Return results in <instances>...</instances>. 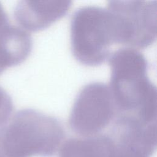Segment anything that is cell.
I'll use <instances>...</instances> for the list:
<instances>
[{
  "label": "cell",
  "instance_id": "52a82bcc",
  "mask_svg": "<svg viewBox=\"0 0 157 157\" xmlns=\"http://www.w3.org/2000/svg\"><path fill=\"white\" fill-rule=\"evenodd\" d=\"M71 3L69 1H21L15 9L14 16L22 29L39 31L64 16Z\"/></svg>",
  "mask_w": 157,
  "mask_h": 157
},
{
  "label": "cell",
  "instance_id": "ba28073f",
  "mask_svg": "<svg viewBox=\"0 0 157 157\" xmlns=\"http://www.w3.org/2000/svg\"><path fill=\"white\" fill-rule=\"evenodd\" d=\"M31 48L32 40L28 32L9 23L0 34V74L23 62Z\"/></svg>",
  "mask_w": 157,
  "mask_h": 157
},
{
  "label": "cell",
  "instance_id": "30bf717a",
  "mask_svg": "<svg viewBox=\"0 0 157 157\" xmlns=\"http://www.w3.org/2000/svg\"><path fill=\"white\" fill-rule=\"evenodd\" d=\"M8 24L9 22L6 13L2 5L0 4V34Z\"/></svg>",
  "mask_w": 157,
  "mask_h": 157
},
{
  "label": "cell",
  "instance_id": "6da1fadb",
  "mask_svg": "<svg viewBox=\"0 0 157 157\" xmlns=\"http://www.w3.org/2000/svg\"><path fill=\"white\" fill-rule=\"evenodd\" d=\"M111 76L109 86L118 114L156 122V89L147 77V62L132 48H120L109 57Z\"/></svg>",
  "mask_w": 157,
  "mask_h": 157
},
{
  "label": "cell",
  "instance_id": "7a4b0ae2",
  "mask_svg": "<svg viewBox=\"0 0 157 157\" xmlns=\"http://www.w3.org/2000/svg\"><path fill=\"white\" fill-rule=\"evenodd\" d=\"M64 135L63 126L54 117L22 109L0 126V157L53 155L59 150Z\"/></svg>",
  "mask_w": 157,
  "mask_h": 157
},
{
  "label": "cell",
  "instance_id": "8992f818",
  "mask_svg": "<svg viewBox=\"0 0 157 157\" xmlns=\"http://www.w3.org/2000/svg\"><path fill=\"white\" fill-rule=\"evenodd\" d=\"M59 150V157H148L110 132L69 138Z\"/></svg>",
  "mask_w": 157,
  "mask_h": 157
},
{
  "label": "cell",
  "instance_id": "277c9868",
  "mask_svg": "<svg viewBox=\"0 0 157 157\" xmlns=\"http://www.w3.org/2000/svg\"><path fill=\"white\" fill-rule=\"evenodd\" d=\"M118 115L110 88L100 82L86 85L78 94L69 116L71 129L80 137L102 132Z\"/></svg>",
  "mask_w": 157,
  "mask_h": 157
},
{
  "label": "cell",
  "instance_id": "5b68a950",
  "mask_svg": "<svg viewBox=\"0 0 157 157\" xmlns=\"http://www.w3.org/2000/svg\"><path fill=\"white\" fill-rule=\"evenodd\" d=\"M107 8L115 17L119 44L137 49L154 42L156 37V0L111 1Z\"/></svg>",
  "mask_w": 157,
  "mask_h": 157
},
{
  "label": "cell",
  "instance_id": "3957f363",
  "mask_svg": "<svg viewBox=\"0 0 157 157\" xmlns=\"http://www.w3.org/2000/svg\"><path fill=\"white\" fill-rule=\"evenodd\" d=\"M71 48L82 64L94 66L110 55L111 47L118 44L115 20L107 9L85 6L77 10L71 25Z\"/></svg>",
  "mask_w": 157,
  "mask_h": 157
},
{
  "label": "cell",
  "instance_id": "9c48e42d",
  "mask_svg": "<svg viewBox=\"0 0 157 157\" xmlns=\"http://www.w3.org/2000/svg\"><path fill=\"white\" fill-rule=\"evenodd\" d=\"M13 103L7 92L0 86V126L6 123L12 117Z\"/></svg>",
  "mask_w": 157,
  "mask_h": 157
}]
</instances>
